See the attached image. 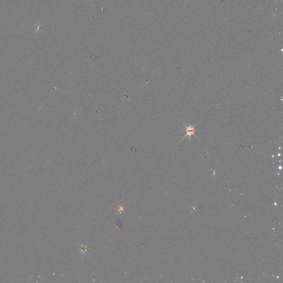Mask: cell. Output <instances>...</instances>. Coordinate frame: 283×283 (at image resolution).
<instances>
[{
    "instance_id": "1",
    "label": "cell",
    "mask_w": 283,
    "mask_h": 283,
    "mask_svg": "<svg viewBox=\"0 0 283 283\" xmlns=\"http://www.w3.org/2000/svg\"><path fill=\"white\" fill-rule=\"evenodd\" d=\"M195 127L194 126H191V125H189V126H185V132H186V133L185 135L184 136V137L183 138V139L181 140H183L184 138H185L186 137H188L189 139H191V136L192 135H195Z\"/></svg>"
}]
</instances>
